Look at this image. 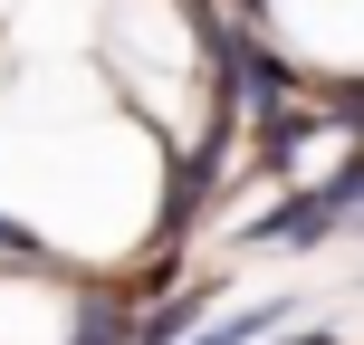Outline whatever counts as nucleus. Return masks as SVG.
Returning <instances> with one entry per match:
<instances>
[{"mask_svg":"<svg viewBox=\"0 0 364 345\" xmlns=\"http://www.w3.org/2000/svg\"><path fill=\"white\" fill-rule=\"evenodd\" d=\"M278 29L326 68H364V0H269Z\"/></svg>","mask_w":364,"mask_h":345,"instance_id":"nucleus-1","label":"nucleus"}]
</instances>
